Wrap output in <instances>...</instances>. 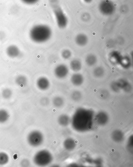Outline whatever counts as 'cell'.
I'll use <instances>...</instances> for the list:
<instances>
[{
    "label": "cell",
    "mask_w": 133,
    "mask_h": 167,
    "mask_svg": "<svg viewBox=\"0 0 133 167\" xmlns=\"http://www.w3.org/2000/svg\"><path fill=\"white\" fill-rule=\"evenodd\" d=\"M93 115L91 110L83 108L78 109L71 120L72 127L78 132L89 131L93 126Z\"/></svg>",
    "instance_id": "6da1fadb"
},
{
    "label": "cell",
    "mask_w": 133,
    "mask_h": 167,
    "mask_svg": "<svg viewBox=\"0 0 133 167\" xmlns=\"http://www.w3.org/2000/svg\"><path fill=\"white\" fill-rule=\"evenodd\" d=\"M29 35L31 40L35 43H44L51 39L52 31L47 25H36L30 29Z\"/></svg>",
    "instance_id": "7a4b0ae2"
},
{
    "label": "cell",
    "mask_w": 133,
    "mask_h": 167,
    "mask_svg": "<svg viewBox=\"0 0 133 167\" xmlns=\"http://www.w3.org/2000/svg\"><path fill=\"white\" fill-rule=\"evenodd\" d=\"M57 24L60 29H65L68 24V18L61 8L59 6L58 0H51Z\"/></svg>",
    "instance_id": "3957f363"
},
{
    "label": "cell",
    "mask_w": 133,
    "mask_h": 167,
    "mask_svg": "<svg viewBox=\"0 0 133 167\" xmlns=\"http://www.w3.org/2000/svg\"><path fill=\"white\" fill-rule=\"evenodd\" d=\"M53 160L52 154L46 150H39L35 154L33 157V162L37 166L44 167L49 165Z\"/></svg>",
    "instance_id": "277c9868"
},
{
    "label": "cell",
    "mask_w": 133,
    "mask_h": 167,
    "mask_svg": "<svg viewBox=\"0 0 133 167\" xmlns=\"http://www.w3.org/2000/svg\"><path fill=\"white\" fill-rule=\"evenodd\" d=\"M27 141L31 146L37 147L41 145L44 141V136L40 131L34 130L27 135Z\"/></svg>",
    "instance_id": "5b68a950"
},
{
    "label": "cell",
    "mask_w": 133,
    "mask_h": 167,
    "mask_svg": "<svg viewBox=\"0 0 133 167\" xmlns=\"http://www.w3.org/2000/svg\"><path fill=\"white\" fill-rule=\"evenodd\" d=\"M98 10L103 15L109 16L115 12L116 6L110 0H102L99 5Z\"/></svg>",
    "instance_id": "8992f818"
},
{
    "label": "cell",
    "mask_w": 133,
    "mask_h": 167,
    "mask_svg": "<svg viewBox=\"0 0 133 167\" xmlns=\"http://www.w3.org/2000/svg\"><path fill=\"white\" fill-rule=\"evenodd\" d=\"M68 66L64 64H60L55 68L54 73L55 76L59 79H63L66 77L69 73Z\"/></svg>",
    "instance_id": "52a82bcc"
},
{
    "label": "cell",
    "mask_w": 133,
    "mask_h": 167,
    "mask_svg": "<svg viewBox=\"0 0 133 167\" xmlns=\"http://www.w3.org/2000/svg\"><path fill=\"white\" fill-rule=\"evenodd\" d=\"M95 122L98 125L105 126L107 124L109 120V117L107 113L104 111H101L98 112L95 116L94 118Z\"/></svg>",
    "instance_id": "ba28073f"
},
{
    "label": "cell",
    "mask_w": 133,
    "mask_h": 167,
    "mask_svg": "<svg viewBox=\"0 0 133 167\" xmlns=\"http://www.w3.org/2000/svg\"><path fill=\"white\" fill-rule=\"evenodd\" d=\"M36 85L39 90L43 91L48 90L50 86L49 80L45 77H39L37 80Z\"/></svg>",
    "instance_id": "9c48e42d"
},
{
    "label": "cell",
    "mask_w": 133,
    "mask_h": 167,
    "mask_svg": "<svg viewBox=\"0 0 133 167\" xmlns=\"http://www.w3.org/2000/svg\"><path fill=\"white\" fill-rule=\"evenodd\" d=\"M6 53L9 57L15 58L19 56L20 51L17 46L12 44L8 46L6 48Z\"/></svg>",
    "instance_id": "30bf717a"
},
{
    "label": "cell",
    "mask_w": 133,
    "mask_h": 167,
    "mask_svg": "<svg viewBox=\"0 0 133 167\" xmlns=\"http://www.w3.org/2000/svg\"><path fill=\"white\" fill-rule=\"evenodd\" d=\"M88 38L86 35L83 33H80L76 35L75 38V42L78 46L79 47H84L87 44L88 42Z\"/></svg>",
    "instance_id": "8fae6325"
},
{
    "label": "cell",
    "mask_w": 133,
    "mask_h": 167,
    "mask_svg": "<svg viewBox=\"0 0 133 167\" xmlns=\"http://www.w3.org/2000/svg\"><path fill=\"white\" fill-rule=\"evenodd\" d=\"M111 138L116 143H119L123 141L125 139V135L123 131L120 130H114L112 133Z\"/></svg>",
    "instance_id": "7c38bea8"
},
{
    "label": "cell",
    "mask_w": 133,
    "mask_h": 167,
    "mask_svg": "<svg viewBox=\"0 0 133 167\" xmlns=\"http://www.w3.org/2000/svg\"><path fill=\"white\" fill-rule=\"evenodd\" d=\"M71 81L73 85L75 86H81L84 81V77L81 74L76 73L72 75L71 77Z\"/></svg>",
    "instance_id": "4fadbf2b"
},
{
    "label": "cell",
    "mask_w": 133,
    "mask_h": 167,
    "mask_svg": "<svg viewBox=\"0 0 133 167\" xmlns=\"http://www.w3.org/2000/svg\"><path fill=\"white\" fill-rule=\"evenodd\" d=\"M63 146L67 151H73L76 146V141L74 139L72 138H68L64 141L63 142Z\"/></svg>",
    "instance_id": "5bb4252c"
},
{
    "label": "cell",
    "mask_w": 133,
    "mask_h": 167,
    "mask_svg": "<svg viewBox=\"0 0 133 167\" xmlns=\"http://www.w3.org/2000/svg\"><path fill=\"white\" fill-rule=\"evenodd\" d=\"M71 122V119L68 115L62 114L58 118V123L60 126L66 127L69 125Z\"/></svg>",
    "instance_id": "9a60e30c"
},
{
    "label": "cell",
    "mask_w": 133,
    "mask_h": 167,
    "mask_svg": "<svg viewBox=\"0 0 133 167\" xmlns=\"http://www.w3.org/2000/svg\"><path fill=\"white\" fill-rule=\"evenodd\" d=\"M70 68L72 71L77 73L81 71L82 68V64L78 59H73L70 63Z\"/></svg>",
    "instance_id": "2e32d148"
},
{
    "label": "cell",
    "mask_w": 133,
    "mask_h": 167,
    "mask_svg": "<svg viewBox=\"0 0 133 167\" xmlns=\"http://www.w3.org/2000/svg\"><path fill=\"white\" fill-rule=\"evenodd\" d=\"M97 56L93 54H89L86 56L85 59V62L89 67L94 66L97 62Z\"/></svg>",
    "instance_id": "e0dca14e"
},
{
    "label": "cell",
    "mask_w": 133,
    "mask_h": 167,
    "mask_svg": "<svg viewBox=\"0 0 133 167\" xmlns=\"http://www.w3.org/2000/svg\"><path fill=\"white\" fill-rule=\"evenodd\" d=\"M15 81L18 86L23 87L27 85V80L26 76L20 75L16 77Z\"/></svg>",
    "instance_id": "ac0fdd59"
},
{
    "label": "cell",
    "mask_w": 133,
    "mask_h": 167,
    "mask_svg": "<svg viewBox=\"0 0 133 167\" xmlns=\"http://www.w3.org/2000/svg\"><path fill=\"white\" fill-rule=\"evenodd\" d=\"M10 115L7 110L0 109V123H6L9 119Z\"/></svg>",
    "instance_id": "d6986e66"
},
{
    "label": "cell",
    "mask_w": 133,
    "mask_h": 167,
    "mask_svg": "<svg viewBox=\"0 0 133 167\" xmlns=\"http://www.w3.org/2000/svg\"><path fill=\"white\" fill-rule=\"evenodd\" d=\"M105 70L103 67L98 66L95 68L93 71V74L97 78L102 77L104 75Z\"/></svg>",
    "instance_id": "ffe728a7"
},
{
    "label": "cell",
    "mask_w": 133,
    "mask_h": 167,
    "mask_svg": "<svg viewBox=\"0 0 133 167\" xmlns=\"http://www.w3.org/2000/svg\"><path fill=\"white\" fill-rule=\"evenodd\" d=\"M54 106L57 108L61 107L64 103V100L60 96H56L54 98L52 101Z\"/></svg>",
    "instance_id": "44dd1931"
},
{
    "label": "cell",
    "mask_w": 133,
    "mask_h": 167,
    "mask_svg": "<svg viewBox=\"0 0 133 167\" xmlns=\"http://www.w3.org/2000/svg\"><path fill=\"white\" fill-rule=\"evenodd\" d=\"M10 158L8 154L4 152H0V165H6L9 162Z\"/></svg>",
    "instance_id": "7402d4cb"
},
{
    "label": "cell",
    "mask_w": 133,
    "mask_h": 167,
    "mask_svg": "<svg viewBox=\"0 0 133 167\" xmlns=\"http://www.w3.org/2000/svg\"><path fill=\"white\" fill-rule=\"evenodd\" d=\"M121 57H122L119 55L118 53L114 52L111 53V55H110V59L112 63L116 64L119 63Z\"/></svg>",
    "instance_id": "603a6c76"
},
{
    "label": "cell",
    "mask_w": 133,
    "mask_h": 167,
    "mask_svg": "<svg viewBox=\"0 0 133 167\" xmlns=\"http://www.w3.org/2000/svg\"><path fill=\"white\" fill-rule=\"evenodd\" d=\"M2 98L5 99H8L11 98L13 94L12 91L9 88H5L2 92Z\"/></svg>",
    "instance_id": "cb8c5ba5"
},
{
    "label": "cell",
    "mask_w": 133,
    "mask_h": 167,
    "mask_svg": "<svg viewBox=\"0 0 133 167\" xmlns=\"http://www.w3.org/2000/svg\"><path fill=\"white\" fill-rule=\"evenodd\" d=\"M119 64L123 65L124 68H128L131 65V61H130L129 58L127 56L121 57Z\"/></svg>",
    "instance_id": "d4e9b609"
},
{
    "label": "cell",
    "mask_w": 133,
    "mask_h": 167,
    "mask_svg": "<svg viewBox=\"0 0 133 167\" xmlns=\"http://www.w3.org/2000/svg\"><path fill=\"white\" fill-rule=\"evenodd\" d=\"M82 97L81 93L79 91L76 90L72 93L71 98L75 101H79Z\"/></svg>",
    "instance_id": "484cf974"
},
{
    "label": "cell",
    "mask_w": 133,
    "mask_h": 167,
    "mask_svg": "<svg viewBox=\"0 0 133 167\" xmlns=\"http://www.w3.org/2000/svg\"><path fill=\"white\" fill-rule=\"evenodd\" d=\"M72 56V52L70 50L68 49H64L61 52L62 57L66 60L70 59Z\"/></svg>",
    "instance_id": "4316f807"
},
{
    "label": "cell",
    "mask_w": 133,
    "mask_h": 167,
    "mask_svg": "<svg viewBox=\"0 0 133 167\" xmlns=\"http://www.w3.org/2000/svg\"><path fill=\"white\" fill-rule=\"evenodd\" d=\"M133 135H131L129 138L127 142V148L128 150H129L130 153H133Z\"/></svg>",
    "instance_id": "83f0119b"
},
{
    "label": "cell",
    "mask_w": 133,
    "mask_h": 167,
    "mask_svg": "<svg viewBox=\"0 0 133 167\" xmlns=\"http://www.w3.org/2000/svg\"><path fill=\"white\" fill-rule=\"evenodd\" d=\"M40 104L42 106H46L48 105L49 104L50 101L48 98L46 97H43L40 100Z\"/></svg>",
    "instance_id": "f1b7e54d"
},
{
    "label": "cell",
    "mask_w": 133,
    "mask_h": 167,
    "mask_svg": "<svg viewBox=\"0 0 133 167\" xmlns=\"http://www.w3.org/2000/svg\"><path fill=\"white\" fill-rule=\"evenodd\" d=\"M111 87L113 90L116 92H119L121 89L117 82L113 83L111 85Z\"/></svg>",
    "instance_id": "f546056e"
},
{
    "label": "cell",
    "mask_w": 133,
    "mask_h": 167,
    "mask_svg": "<svg viewBox=\"0 0 133 167\" xmlns=\"http://www.w3.org/2000/svg\"><path fill=\"white\" fill-rule=\"evenodd\" d=\"M20 165L22 167H29L30 165L29 160L27 159H24L22 160L20 162Z\"/></svg>",
    "instance_id": "4dcf8cb0"
},
{
    "label": "cell",
    "mask_w": 133,
    "mask_h": 167,
    "mask_svg": "<svg viewBox=\"0 0 133 167\" xmlns=\"http://www.w3.org/2000/svg\"><path fill=\"white\" fill-rule=\"evenodd\" d=\"M23 3L28 5H34L39 1V0H21Z\"/></svg>",
    "instance_id": "1f68e13d"
},
{
    "label": "cell",
    "mask_w": 133,
    "mask_h": 167,
    "mask_svg": "<svg viewBox=\"0 0 133 167\" xmlns=\"http://www.w3.org/2000/svg\"><path fill=\"white\" fill-rule=\"evenodd\" d=\"M90 15L89 14H82V20L83 21H85V22H87V21L89 20L90 19Z\"/></svg>",
    "instance_id": "d6a6232c"
},
{
    "label": "cell",
    "mask_w": 133,
    "mask_h": 167,
    "mask_svg": "<svg viewBox=\"0 0 133 167\" xmlns=\"http://www.w3.org/2000/svg\"><path fill=\"white\" fill-rule=\"evenodd\" d=\"M85 3L89 4L91 3L93 0H83Z\"/></svg>",
    "instance_id": "836d02e7"
}]
</instances>
